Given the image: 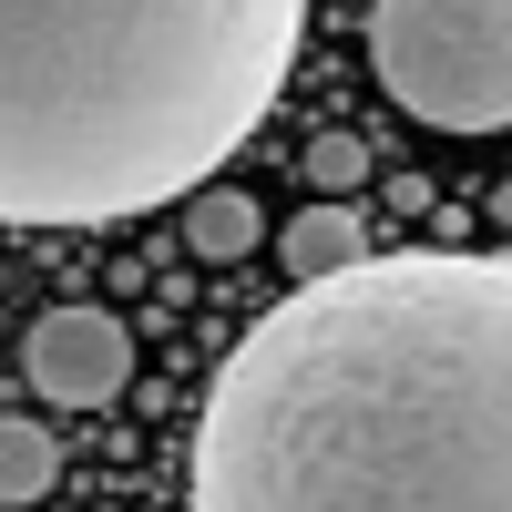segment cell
<instances>
[{
  "label": "cell",
  "mask_w": 512,
  "mask_h": 512,
  "mask_svg": "<svg viewBox=\"0 0 512 512\" xmlns=\"http://www.w3.org/2000/svg\"><path fill=\"white\" fill-rule=\"evenodd\" d=\"M369 82L431 134H512V0H369Z\"/></svg>",
  "instance_id": "3957f363"
},
{
  "label": "cell",
  "mask_w": 512,
  "mask_h": 512,
  "mask_svg": "<svg viewBox=\"0 0 512 512\" xmlns=\"http://www.w3.org/2000/svg\"><path fill=\"white\" fill-rule=\"evenodd\" d=\"M277 256H287L297 287H308V277H338V267H359V256H369V216H359L349 195H318V205H297V216H287Z\"/></svg>",
  "instance_id": "5b68a950"
},
{
  "label": "cell",
  "mask_w": 512,
  "mask_h": 512,
  "mask_svg": "<svg viewBox=\"0 0 512 512\" xmlns=\"http://www.w3.org/2000/svg\"><path fill=\"white\" fill-rule=\"evenodd\" d=\"M195 512H512V256L410 246L287 287L216 359Z\"/></svg>",
  "instance_id": "6da1fadb"
},
{
  "label": "cell",
  "mask_w": 512,
  "mask_h": 512,
  "mask_svg": "<svg viewBox=\"0 0 512 512\" xmlns=\"http://www.w3.org/2000/svg\"><path fill=\"white\" fill-rule=\"evenodd\" d=\"M31 390L52 400V410H113L123 390H134V328H123L113 308H52L31 328Z\"/></svg>",
  "instance_id": "277c9868"
},
{
  "label": "cell",
  "mask_w": 512,
  "mask_h": 512,
  "mask_svg": "<svg viewBox=\"0 0 512 512\" xmlns=\"http://www.w3.org/2000/svg\"><path fill=\"white\" fill-rule=\"evenodd\" d=\"M185 246L205 256V267H236V256L267 246V216H256L246 185H195L185 195Z\"/></svg>",
  "instance_id": "8992f818"
},
{
  "label": "cell",
  "mask_w": 512,
  "mask_h": 512,
  "mask_svg": "<svg viewBox=\"0 0 512 512\" xmlns=\"http://www.w3.org/2000/svg\"><path fill=\"white\" fill-rule=\"evenodd\" d=\"M308 0H0V226H113L216 185Z\"/></svg>",
  "instance_id": "7a4b0ae2"
},
{
  "label": "cell",
  "mask_w": 512,
  "mask_h": 512,
  "mask_svg": "<svg viewBox=\"0 0 512 512\" xmlns=\"http://www.w3.org/2000/svg\"><path fill=\"white\" fill-rule=\"evenodd\" d=\"M297 175H308L318 195H359V185H369V144H359V134H318Z\"/></svg>",
  "instance_id": "ba28073f"
},
{
  "label": "cell",
  "mask_w": 512,
  "mask_h": 512,
  "mask_svg": "<svg viewBox=\"0 0 512 512\" xmlns=\"http://www.w3.org/2000/svg\"><path fill=\"white\" fill-rule=\"evenodd\" d=\"M52 472H62L52 431H41V420H21V410H0V512H31L41 492H52Z\"/></svg>",
  "instance_id": "52a82bcc"
}]
</instances>
